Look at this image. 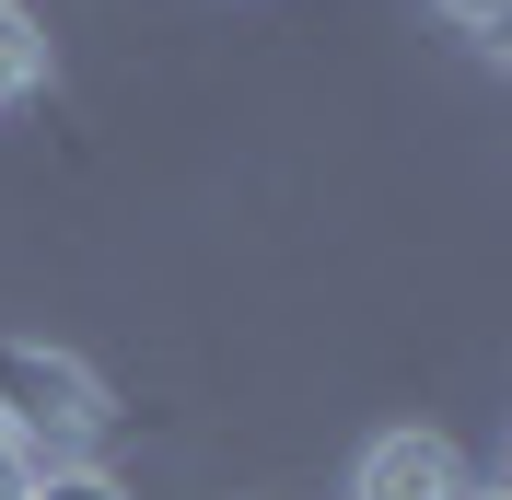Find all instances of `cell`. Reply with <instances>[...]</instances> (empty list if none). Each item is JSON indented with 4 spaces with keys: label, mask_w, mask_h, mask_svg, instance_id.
Returning a JSON list of instances; mask_svg holds the SVG:
<instances>
[{
    "label": "cell",
    "mask_w": 512,
    "mask_h": 500,
    "mask_svg": "<svg viewBox=\"0 0 512 500\" xmlns=\"http://www.w3.org/2000/svg\"><path fill=\"white\" fill-rule=\"evenodd\" d=\"M94 419H105V396H94V373L70 361V349H47V338H0V431L24 442H94Z\"/></svg>",
    "instance_id": "obj_1"
},
{
    "label": "cell",
    "mask_w": 512,
    "mask_h": 500,
    "mask_svg": "<svg viewBox=\"0 0 512 500\" xmlns=\"http://www.w3.org/2000/svg\"><path fill=\"white\" fill-rule=\"evenodd\" d=\"M361 500H466V466L443 431H384L361 454Z\"/></svg>",
    "instance_id": "obj_2"
},
{
    "label": "cell",
    "mask_w": 512,
    "mask_h": 500,
    "mask_svg": "<svg viewBox=\"0 0 512 500\" xmlns=\"http://www.w3.org/2000/svg\"><path fill=\"white\" fill-rule=\"evenodd\" d=\"M35 70H47V47H35V24L12 12V0H0V94H24Z\"/></svg>",
    "instance_id": "obj_3"
},
{
    "label": "cell",
    "mask_w": 512,
    "mask_h": 500,
    "mask_svg": "<svg viewBox=\"0 0 512 500\" xmlns=\"http://www.w3.org/2000/svg\"><path fill=\"white\" fill-rule=\"evenodd\" d=\"M24 500H117V489H105V477L94 466H59V477H35V489Z\"/></svg>",
    "instance_id": "obj_4"
},
{
    "label": "cell",
    "mask_w": 512,
    "mask_h": 500,
    "mask_svg": "<svg viewBox=\"0 0 512 500\" xmlns=\"http://www.w3.org/2000/svg\"><path fill=\"white\" fill-rule=\"evenodd\" d=\"M443 12H454L466 35H501V24H512V0H443Z\"/></svg>",
    "instance_id": "obj_5"
},
{
    "label": "cell",
    "mask_w": 512,
    "mask_h": 500,
    "mask_svg": "<svg viewBox=\"0 0 512 500\" xmlns=\"http://www.w3.org/2000/svg\"><path fill=\"white\" fill-rule=\"evenodd\" d=\"M24 489H35V454H24L12 431H0V500H24Z\"/></svg>",
    "instance_id": "obj_6"
}]
</instances>
